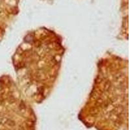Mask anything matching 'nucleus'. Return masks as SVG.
<instances>
[{
    "instance_id": "nucleus-1",
    "label": "nucleus",
    "mask_w": 130,
    "mask_h": 130,
    "mask_svg": "<svg viewBox=\"0 0 130 130\" xmlns=\"http://www.w3.org/2000/svg\"><path fill=\"white\" fill-rule=\"evenodd\" d=\"M63 48L57 37L43 30L30 34L15 54L16 70L36 91H44L57 75Z\"/></svg>"
}]
</instances>
